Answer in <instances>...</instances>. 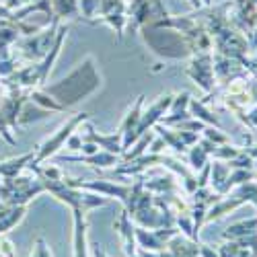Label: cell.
<instances>
[{"label": "cell", "mask_w": 257, "mask_h": 257, "mask_svg": "<svg viewBox=\"0 0 257 257\" xmlns=\"http://www.w3.org/2000/svg\"><path fill=\"white\" fill-rule=\"evenodd\" d=\"M99 87V76L95 74V68H93V60L89 58L84 64H80V68H76L68 80H62L60 84H54V87H48L46 91L56 95L60 105L66 109V107L74 105L80 97L93 93L95 89Z\"/></svg>", "instance_id": "cell-1"}, {"label": "cell", "mask_w": 257, "mask_h": 257, "mask_svg": "<svg viewBox=\"0 0 257 257\" xmlns=\"http://www.w3.org/2000/svg\"><path fill=\"white\" fill-rule=\"evenodd\" d=\"M89 115L87 113H76V117H72V119H68L66 123H64L60 130L52 136V138H48L44 144L39 146V153H37V157L33 159V165H37L39 161H44V159H48L50 155H54L58 148H62V144L66 142L68 138H70V134H72V130H76V125L80 123V121H84Z\"/></svg>", "instance_id": "cell-2"}, {"label": "cell", "mask_w": 257, "mask_h": 257, "mask_svg": "<svg viewBox=\"0 0 257 257\" xmlns=\"http://www.w3.org/2000/svg\"><path fill=\"white\" fill-rule=\"evenodd\" d=\"M210 64H212V58L206 54V56L196 58L194 64H191V70H189V74L194 76V80L204 91H210L212 82H214V66H210Z\"/></svg>", "instance_id": "cell-3"}, {"label": "cell", "mask_w": 257, "mask_h": 257, "mask_svg": "<svg viewBox=\"0 0 257 257\" xmlns=\"http://www.w3.org/2000/svg\"><path fill=\"white\" fill-rule=\"evenodd\" d=\"M80 138L89 140V142H95V144H101L107 153H121L123 151V136H121V132L111 134V136H101V134H95V130L91 125H87V127H84V134L80 132Z\"/></svg>", "instance_id": "cell-4"}, {"label": "cell", "mask_w": 257, "mask_h": 257, "mask_svg": "<svg viewBox=\"0 0 257 257\" xmlns=\"http://www.w3.org/2000/svg\"><path fill=\"white\" fill-rule=\"evenodd\" d=\"M142 99H144V97H138V99H136L134 107L130 109V113H127V117L123 119V123H121V127H119V132H121V136H123V148H127V146L132 144V140H136L138 123H140V117H142V113H140Z\"/></svg>", "instance_id": "cell-5"}, {"label": "cell", "mask_w": 257, "mask_h": 257, "mask_svg": "<svg viewBox=\"0 0 257 257\" xmlns=\"http://www.w3.org/2000/svg\"><path fill=\"white\" fill-rule=\"evenodd\" d=\"M171 105H173V97H171V95L161 97V99L151 107V111H146V113L140 117L136 138H138V136H142V134L146 132V127H151L153 123H157V121L161 119V113H165V109H167V107H171Z\"/></svg>", "instance_id": "cell-6"}, {"label": "cell", "mask_w": 257, "mask_h": 257, "mask_svg": "<svg viewBox=\"0 0 257 257\" xmlns=\"http://www.w3.org/2000/svg\"><path fill=\"white\" fill-rule=\"evenodd\" d=\"M84 210L74 208V257H89L87 255V222L82 216Z\"/></svg>", "instance_id": "cell-7"}, {"label": "cell", "mask_w": 257, "mask_h": 257, "mask_svg": "<svg viewBox=\"0 0 257 257\" xmlns=\"http://www.w3.org/2000/svg\"><path fill=\"white\" fill-rule=\"evenodd\" d=\"M29 159H33V153H27V155H23V157H19V159H13V161H9V163H5V165H0V175H5L7 179H13L21 169H23V165H27L29 163Z\"/></svg>", "instance_id": "cell-8"}, {"label": "cell", "mask_w": 257, "mask_h": 257, "mask_svg": "<svg viewBox=\"0 0 257 257\" xmlns=\"http://www.w3.org/2000/svg\"><path fill=\"white\" fill-rule=\"evenodd\" d=\"M257 230V218L253 220H245V222H239V224H234L226 230V239H241V237H247V234H255Z\"/></svg>", "instance_id": "cell-9"}, {"label": "cell", "mask_w": 257, "mask_h": 257, "mask_svg": "<svg viewBox=\"0 0 257 257\" xmlns=\"http://www.w3.org/2000/svg\"><path fill=\"white\" fill-rule=\"evenodd\" d=\"M23 214H25V206H17L11 212H7L5 216H0V234L7 232L15 222H19L21 218H23Z\"/></svg>", "instance_id": "cell-10"}, {"label": "cell", "mask_w": 257, "mask_h": 257, "mask_svg": "<svg viewBox=\"0 0 257 257\" xmlns=\"http://www.w3.org/2000/svg\"><path fill=\"white\" fill-rule=\"evenodd\" d=\"M191 167L194 169H202L204 165H208L206 161H208V153H206V148L204 146H196L194 151H191Z\"/></svg>", "instance_id": "cell-11"}, {"label": "cell", "mask_w": 257, "mask_h": 257, "mask_svg": "<svg viewBox=\"0 0 257 257\" xmlns=\"http://www.w3.org/2000/svg\"><path fill=\"white\" fill-rule=\"evenodd\" d=\"M189 105H191V109H194V113H196V115H200V117H202V119H206L208 123H214V125H218V119L214 117V115H212L210 111H206L202 103H194V101H191Z\"/></svg>", "instance_id": "cell-12"}, {"label": "cell", "mask_w": 257, "mask_h": 257, "mask_svg": "<svg viewBox=\"0 0 257 257\" xmlns=\"http://www.w3.org/2000/svg\"><path fill=\"white\" fill-rule=\"evenodd\" d=\"M151 140H153V134H144V136H142V140H140V144L136 146V151H132V153H127V155H125V161L130 163V161L138 159V157L142 155V151H144V146H146L148 142H151Z\"/></svg>", "instance_id": "cell-13"}, {"label": "cell", "mask_w": 257, "mask_h": 257, "mask_svg": "<svg viewBox=\"0 0 257 257\" xmlns=\"http://www.w3.org/2000/svg\"><path fill=\"white\" fill-rule=\"evenodd\" d=\"M31 257H52V253H50V249H48V245H46L44 239H37V245H35Z\"/></svg>", "instance_id": "cell-14"}, {"label": "cell", "mask_w": 257, "mask_h": 257, "mask_svg": "<svg viewBox=\"0 0 257 257\" xmlns=\"http://www.w3.org/2000/svg\"><path fill=\"white\" fill-rule=\"evenodd\" d=\"M200 253L204 255V257H218V253H214L208 245H202V249H200Z\"/></svg>", "instance_id": "cell-15"}, {"label": "cell", "mask_w": 257, "mask_h": 257, "mask_svg": "<svg viewBox=\"0 0 257 257\" xmlns=\"http://www.w3.org/2000/svg\"><path fill=\"white\" fill-rule=\"evenodd\" d=\"M3 253L7 257H13V251H11V243H3Z\"/></svg>", "instance_id": "cell-16"}]
</instances>
